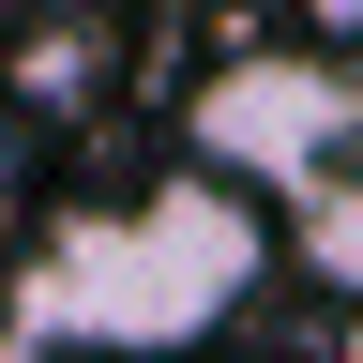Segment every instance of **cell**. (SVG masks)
Listing matches in <instances>:
<instances>
[{
    "label": "cell",
    "mask_w": 363,
    "mask_h": 363,
    "mask_svg": "<svg viewBox=\"0 0 363 363\" xmlns=\"http://www.w3.org/2000/svg\"><path fill=\"white\" fill-rule=\"evenodd\" d=\"M182 136H197V182H333L363 152V76L333 61V45H227V61L197 76V106H182Z\"/></svg>",
    "instance_id": "7a4b0ae2"
},
{
    "label": "cell",
    "mask_w": 363,
    "mask_h": 363,
    "mask_svg": "<svg viewBox=\"0 0 363 363\" xmlns=\"http://www.w3.org/2000/svg\"><path fill=\"white\" fill-rule=\"evenodd\" d=\"M288 257L318 272V288L363 303V167H333V182H303V197H288Z\"/></svg>",
    "instance_id": "3957f363"
},
{
    "label": "cell",
    "mask_w": 363,
    "mask_h": 363,
    "mask_svg": "<svg viewBox=\"0 0 363 363\" xmlns=\"http://www.w3.org/2000/svg\"><path fill=\"white\" fill-rule=\"evenodd\" d=\"M257 257L272 242H257V212L227 197V182H152V197L61 212L16 257L0 318H16L45 363H61V348H91V363H182V348H212L227 318H242Z\"/></svg>",
    "instance_id": "6da1fadb"
},
{
    "label": "cell",
    "mask_w": 363,
    "mask_h": 363,
    "mask_svg": "<svg viewBox=\"0 0 363 363\" xmlns=\"http://www.w3.org/2000/svg\"><path fill=\"white\" fill-rule=\"evenodd\" d=\"M303 16H318V30H333V61H348V30H363V0H303Z\"/></svg>",
    "instance_id": "277c9868"
},
{
    "label": "cell",
    "mask_w": 363,
    "mask_h": 363,
    "mask_svg": "<svg viewBox=\"0 0 363 363\" xmlns=\"http://www.w3.org/2000/svg\"><path fill=\"white\" fill-rule=\"evenodd\" d=\"M0 363H45V348H30V333H16V318H0Z\"/></svg>",
    "instance_id": "5b68a950"
}]
</instances>
